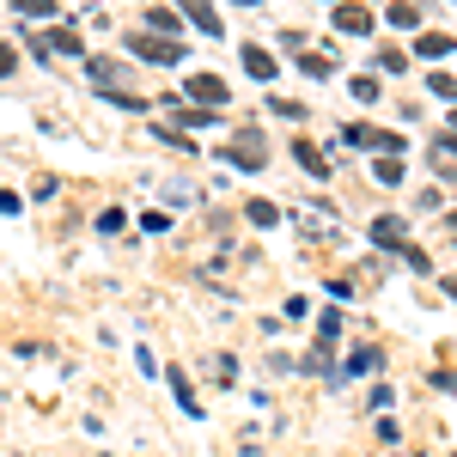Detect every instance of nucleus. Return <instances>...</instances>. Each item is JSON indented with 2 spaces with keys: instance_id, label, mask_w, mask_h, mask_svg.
I'll return each instance as SVG.
<instances>
[{
  "instance_id": "nucleus-1",
  "label": "nucleus",
  "mask_w": 457,
  "mask_h": 457,
  "mask_svg": "<svg viewBox=\"0 0 457 457\" xmlns=\"http://www.w3.org/2000/svg\"><path fill=\"white\" fill-rule=\"evenodd\" d=\"M226 165H238V171H262V165H269V141H262L256 129H238V135L226 141Z\"/></svg>"
},
{
  "instance_id": "nucleus-2",
  "label": "nucleus",
  "mask_w": 457,
  "mask_h": 457,
  "mask_svg": "<svg viewBox=\"0 0 457 457\" xmlns=\"http://www.w3.org/2000/svg\"><path fill=\"white\" fill-rule=\"evenodd\" d=\"M129 49H135V55H141V62H177V55H183V49H177L171 37H129Z\"/></svg>"
},
{
  "instance_id": "nucleus-3",
  "label": "nucleus",
  "mask_w": 457,
  "mask_h": 457,
  "mask_svg": "<svg viewBox=\"0 0 457 457\" xmlns=\"http://www.w3.org/2000/svg\"><path fill=\"white\" fill-rule=\"evenodd\" d=\"M183 92H189L195 104H220V98H226V79H220V73H189Z\"/></svg>"
},
{
  "instance_id": "nucleus-4",
  "label": "nucleus",
  "mask_w": 457,
  "mask_h": 457,
  "mask_svg": "<svg viewBox=\"0 0 457 457\" xmlns=\"http://www.w3.org/2000/svg\"><path fill=\"white\" fill-rule=\"evenodd\" d=\"M336 31L366 37V31H372V12H366V6H353V0H342V6H336Z\"/></svg>"
},
{
  "instance_id": "nucleus-5",
  "label": "nucleus",
  "mask_w": 457,
  "mask_h": 457,
  "mask_svg": "<svg viewBox=\"0 0 457 457\" xmlns=\"http://www.w3.org/2000/svg\"><path fill=\"white\" fill-rule=\"evenodd\" d=\"M372 245H378V250H396V256H403V245H409V238H403V220H396V213L372 220Z\"/></svg>"
},
{
  "instance_id": "nucleus-6",
  "label": "nucleus",
  "mask_w": 457,
  "mask_h": 457,
  "mask_svg": "<svg viewBox=\"0 0 457 457\" xmlns=\"http://www.w3.org/2000/svg\"><path fill=\"white\" fill-rule=\"evenodd\" d=\"M238 55H245V73L250 79H275V55H269V49H262V43H245V49H238Z\"/></svg>"
},
{
  "instance_id": "nucleus-7",
  "label": "nucleus",
  "mask_w": 457,
  "mask_h": 457,
  "mask_svg": "<svg viewBox=\"0 0 457 457\" xmlns=\"http://www.w3.org/2000/svg\"><path fill=\"white\" fill-rule=\"evenodd\" d=\"M183 19H195V31L220 37V19H213V0H183Z\"/></svg>"
},
{
  "instance_id": "nucleus-8",
  "label": "nucleus",
  "mask_w": 457,
  "mask_h": 457,
  "mask_svg": "<svg viewBox=\"0 0 457 457\" xmlns=\"http://www.w3.org/2000/svg\"><path fill=\"white\" fill-rule=\"evenodd\" d=\"M43 43H49V55H55V49H62V55H86V43H79V31H73V25H55Z\"/></svg>"
},
{
  "instance_id": "nucleus-9",
  "label": "nucleus",
  "mask_w": 457,
  "mask_h": 457,
  "mask_svg": "<svg viewBox=\"0 0 457 457\" xmlns=\"http://www.w3.org/2000/svg\"><path fill=\"white\" fill-rule=\"evenodd\" d=\"M293 159H299V165H305L312 177H329V165H323V153H317L312 141H293Z\"/></svg>"
},
{
  "instance_id": "nucleus-10",
  "label": "nucleus",
  "mask_w": 457,
  "mask_h": 457,
  "mask_svg": "<svg viewBox=\"0 0 457 457\" xmlns=\"http://www.w3.org/2000/svg\"><path fill=\"white\" fill-rule=\"evenodd\" d=\"M415 49H421V62H439V55H452V37H445V31H427Z\"/></svg>"
},
{
  "instance_id": "nucleus-11",
  "label": "nucleus",
  "mask_w": 457,
  "mask_h": 457,
  "mask_svg": "<svg viewBox=\"0 0 457 457\" xmlns=\"http://www.w3.org/2000/svg\"><path fill=\"white\" fill-rule=\"evenodd\" d=\"M146 25H153V37H171L183 19H177V12H165V6H153V12H146Z\"/></svg>"
},
{
  "instance_id": "nucleus-12",
  "label": "nucleus",
  "mask_w": 457,
  "mask_h": 457,
  "mask_svg": "<svg viewBox=\"0 0 457 457\" xmlns=\"http://www.w3.org/2000/svg\"><path fill=\"white\" fill-rule=\"evenodd\" d=\"M390 25H396V31H415V25H421V12H415L409 0H396V6H390Z\"/></svg>"
},
{
  "instance_id": "nucleus-13",
  "label": "nucleus",
  "mask_w": 457,
  "mask_h": 457,
  "mask_svg": "<svg viewBox=\"0 0 457 457\" xmlns=\"http://www.w3.org/2000/svg\"><path fill=\"white\" fill-rule=\"evenodd\" d=\"M372 177H378V183H403V165H396V153L372 159Z\"/></svg>"
},
{
  "instance_id": "nucleus-14",
  "label": "nucleus",
  "mask_w": 457,
  "mask_h": 457,
  "mask_svg": "<svg viewBox=\"0 0 457 457\" xmlns=\"http://www.w3.org/2000/svg\"><path fill=\"white\" fill-rule=\"evenodd\" d=\"M171 390H177V403H183V415H202V409H195V390H189L183 372H171Z\"/></svg>"
},
{
  "instance_id": "nucleus-15",
  "label": "nucleus",
  "mask_w": 457,
  "mask_h": 457,
  "mask_svg": "<svg viewBox=\"0 0 457 457\" xmlns=\"http://www.w3.org/2000/svg\"><path fill=\"white\" fill-rule=\"evenodd\" d=\"M329 68H336V55H305L299 62V73H312V79H329Z\"/></svg>"
},
{
  "instance_id": "nucleus-16",
  "label": "nucleus",
  "mask_w": 457,
  "mask_h": 457,
  "mask_svg": "<svg viewBox=\"0 0 457 457\" xmlns=\"http://www.w3.org/2000/svg\"><path fill=\"white\" fill-rule=\"evenodd\" d=\"M25 19H55V0H12Z\"/></svg>"
},
{
  "instance_id": "nucleus-17",
  "label": "nucleus",
  "mask_w": 457,
  "mask_h": 457,
  "mask_svg": "<svg viewBox=\"0 0 457 457\" xmlns=\"http://www.w3.org/2000/svg\"><path fill=\"white\" fill-rule=\"evenodd\" d=\"M250 220H256V226H275V220H281V208H275V202H250Z\"/></svg>"
},
{
  "instance_id": "nucleus-18",
  "label": "nucleus",
  "mask_w": 457,
  "mask_h": 457,
  "mask_svg": "<svg viewBox=\"0 0 457 457\" xmlns=\"http://www.w3.org/2000/svg\"><path fill=\"white\" fill-rule=\"evenodd\" d=\"M427 86H433L439 98H452V104H457V79H452V73H427Z\"/></svg>"
},
{
  "instance_id": "nucleus-19",
  "label": "nucleus",
  "mask_w": 457,
  "mask_h": 457,
  "mask_svg": "<svg viewBox=\"0 0 457 457\" xmlns=\"http://www.w3.org/2000/svg\"><path fill=\"white\" fill-rule=\"evenodd\" d=\"M183 122H189V129H208L213 110H208V104H183Z\"/></svg>"
},
{
  "instance_id": "nucleus-20",
  "label": "nucleus",
  "mask_w": 457,
  "mask_h": 457,
  "mask_svg": "<svg viewBox=\"0 0 457 457\" xmlns=\"http://www.w3.org/2000/svg\"><path fill=\"white\" fill-rule=\"evenodd\" d=\"M353 98H360V104H372V98H378V79H372V73H360V79H353Z\"/></svg>"
},
{
  "instance_id": "nucleus-21",
  "label": "nucleus",
  "mask_w": 457,
  "mask_h": 457,
  "mask_svg": "<svg viewBox=\"0 0 457 457\" xmlns=\"http://www.w3.org/2000/svg\"><path fill=\"white\" fill-rule=\"evenodd\" d=\"M372 366H378V348H360V353L348 360V372H372Z\"/></svg>"
},
{
  "instance_id": "nucleus-22",
  "label": "nucleus",
  "mask_w": 457,
  "mask_h": 457,
  "mask_svg": "<svg viewBox=\"0 0 457 457\" xmlns=\"http://www.w3.org/2000/svg\"><path fill=\"white\" fill-rule=\"evenodd\" d=\"M348 141H353V146H378V129H360V122H353Z\"/></svg>"
},
{
  "instance_id": "nucleus-23",
  "label": "nucleus",
  "mask_w": 457,
  "mask_h": 457,
  "mask_svg": "<svg viewBox=\"0 0 457 457\" xmlns=\"http://www.w3.org/2000/svg\"><path fill=\"white\" fill-rule=\"evenodd\" d=\"M98 232H122V208H104V213H98Z\"/></svg>"
},
{
  "instance_id": "nucleus-24",
  "label": "nucleus",
  "mask_w": 457,
  "mask_h": 457,
  "mask_svg": "<svg viewBox=\"0 0 457 457\" xmlns=\"http://www.w3.org/2000/svg\"><path fill=\"white\" fill-rule=\"evenodd\" d=\"M12 73V43H0V79Z\"/></svg>"
},
{
  "instance_id": "nucleus-25",
  "label": "nucleus",
  "mask_w": 457,
  "mask_h": 457,
  "mask_svg": "<svg viewBox=\"0 0 457 457\" xmlns=\"http://www.w3.org/2000/svg\"><path fill=\"white\" fill-rule=\"evenodd\" d=\"M0 213H19V195L12 189H0Z\"/></svg>"
},
{
  "instance_id": "nucleus-26",
  "label": "nucleus",
  "mask_w": 457,
  "mask_h": 457,
  "mask_svg": "<svg viewBox=\"0 0 457 457\" xmlns=\"http://www.w3.org/2000/svg\"><path fill=\"white\" fill-rule=\"evenodd\" d=\"M445 153H452V159H457V135H445Z\"/></svg>"
},
{
  "instance_id": "nucleus-27",
  "label": "nucleus",
  "mask_w": 457,
  "mask_h": 457,
  "mask_svg": "<svg viewBox=\"0 0 457 457\" xmlns=\"http://www.w3.org/2000/svg\"><path fill=\"white\" fill-rule=\"evenodd\" d=\"M445 293H452V299H457V275H452V281H445Z\"/></svg>"
},
{
  "instance_id": "nucleus-28",
  "label": "nucleus",
  "mask_w": 457,
  "mask_h": 457,
  "mask_svg": "<svg viewBox=\"0 0 457 457\" xmlns=\"http://www.w3.org/2000/svg\"><path fill=\"white\" fill-rule=\"evenodd\" d=\"M452 129H457V110H452Z\"/></svg>"
},
{
  "instance_id": "nucleus-29",
  "label": "nucleus",
  "mask_w": 457,
  "mask_h": 457,
  "mask_svg": "<svg viewBox=\"0 0 457 457\" xmlns=\"http://www.w3.org/2000/svg\"><path fill=\"white\" fill-rule=\"evenodd\" d=\"M336 6H342V0H336Z\"/></svg>"
}]
</instances>
